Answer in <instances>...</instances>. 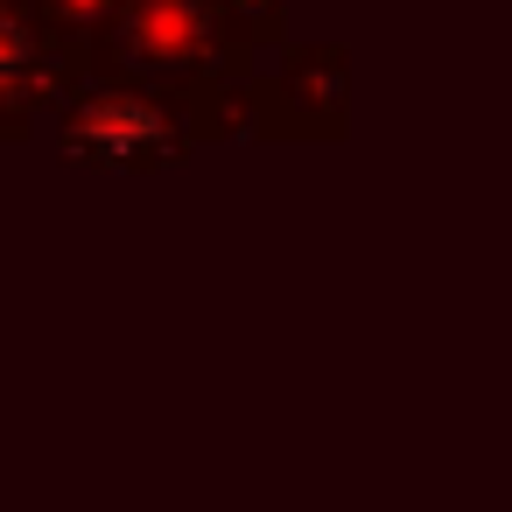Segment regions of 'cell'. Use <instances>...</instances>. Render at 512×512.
<instances>
[{
  "mask_svg": "<svg viewBox=\"0 0 512 512\" xmlns=\"http://www.w3.org/2000/svg\"><path fill=\"white\" fill-rule=\"evenodd\" d=\"M85 141L106 148V155H134V148L155 141V113H141V106H127V99H106V106L85 113Z\"/></svg>",
  "mask_w": 512,
  "mask_h": 512,
  "instance_id": "cell-1",
  "label": "cell"
}]
</instances>
